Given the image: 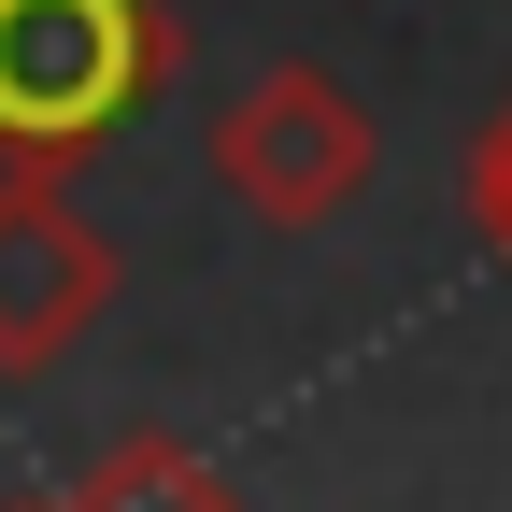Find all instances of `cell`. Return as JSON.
Returning a JSON list of instances; mask_svg holds the SVG:
<instances>
[{
	"label": "cell",
	"mask_w": 512,
	"mask_h": 512,
	"mask_svg": "<svg viewBox=\"0 0 512 512\" xmlns=\"http://www.w3.org/2000/svg\"><path fill=\"white\" fill-rule=\"evenodd\" d=\"M157 86V15L143 0H0V143L72 157Z\"/></svg>",
	"instance_id": "cell-1"
},
{
	"label": "cell",
	"mask_w": 512,
	"mask_h": 512,
	"mask_svg": "<svg viewBox=\"0 0 512 512\" xmlns=\"http://www.w3.org/2000/svg\"><path fill=\"white\" fill-rule=\"evenodd\" d=\"M100 299V256L57 200H0V370H43L72 342V313Z\"/></svg>",
	"instance_id": "cell-2"
}]
</instances>
